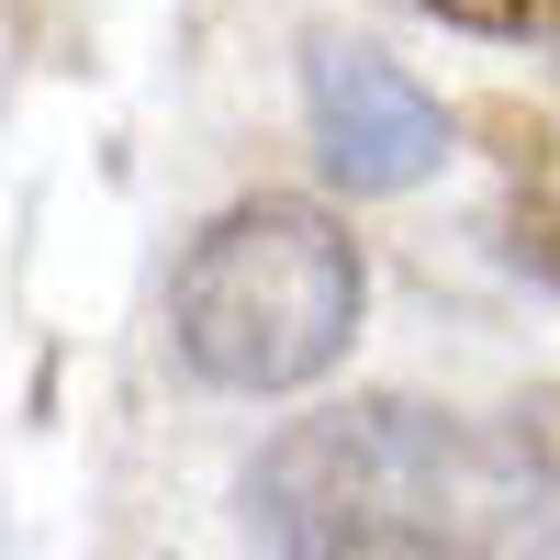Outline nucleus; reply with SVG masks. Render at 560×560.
<instances>
[{"mask_svg":"<svg viewBox=\"0 0 560 560\" xmlns=\"http://www.w3.org/2000/svg\"><path fill=\"white\" fill-rule=\"evenodd\" d=\"M459 34H493V45H560V0H415Z\"/></svg>","mask_w":560,"mask_h":560,"instance_id":"20e7f679","label":"nucleus"},{"mask_svg":"<svg viewBox=\"0 0 560 560\" xmlns=\"http://www.w3.org/2000/svg\"><path fill=\"white\" fill-rule=\"evenodd\" d=\"M504 258L538 269V280H560V191H527L516 213H504Z\"/></svg>","mask_w":560,"mask_h":560,"instance_id":"39448f33","label":"nucleus"},{"mask_svg":"<svg viewBox=\"0 0 560 560\" xmlns=\"http://www.w3.org/2000/svg\"><path fill=\"white\" fill-rule=\"evenodd\" d=\"M269 560H560V482L459 404L348 393L247 459Z\"/></svg>","mask_w":560,"mask_h":560,"instance_id":"f257e3e1","label":"nucleus"},{"mask_svg":"<svg viewBox=\"0 0 560 560\" xmlns=\"http://www.w3.org/2000/svg\"><path fill=\"white\" fill-rule=\"evenodd\" d=\"M303 113H314V158L337 191H415L448 158V113L415 90L404 57H382L359 34L303 45Z\"/></svg>","mask_w":560,"mask_h":560,"instance_id":"7ed1b4c3","label":"nucleus"},{"mask_svg":"<svg viewBox=\"0 0 560 560\" xmlns=\"http://www.w3.org/2000/svg\"><path fill=\"white\" fill-rule=\"evenodd\" d=\"M370 303V258L348 236V213H325L303 191H247L224 202L168 269V337L213 393H303L348 359Z\"/></svg>","mask_w":560,"mask_h":560,"instance_id":"f03ea898","label":"nucleus"}]
</instances>
